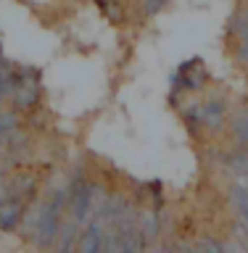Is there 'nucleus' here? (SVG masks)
Returning a JSON list of instances; mask_svg holds the SVG:
<instances>
[{"mask_svg": "<svg viewBox=\"0 0 248 253\" xmlns=\"http://www.w3.org/2000/svg\"><path fill=\"white\" fill-rule=\"evenodd\" d=\"M3 61H5V58H3V55H0V63H3Z\"/></svg>", "mask_w": 248, "mask_h": 253, "instance_id": "obj_15", "label": "nucleus"}, {"mask_svg": "<svg viewBox=\"0 0 248 253\" xmlns=\"http://www.w3.org/2000/svg\"><path fill=\"white\" fill-rule=\"evenodd\" d=\"M227 114H230V100L222 92H211L206 100H201L206 137H217V134H222L227 129Z\"/></svg>", "mask_w": 248, "mask_h": 253, "instance_id": "obj_4", "label": "nucleus"}, {"mask_svg": "<svg viewBox=\"0 0 248 253\" xmlns=\"http://www.w3.org/2000/svg\"><path fill=\"white\" fill-rule=\"evenodd\" d=\"M135 3L143 8V13H146V16H156V13L164 11L169 0H135Z\"/></svg>", "mask_w": 248, "mask_h": 253, "instance_id": "obj_13", "label": "nucleus"}, {"mask_svg": "<svg viewBox=\"0 0 248 253\" xmlns=\"http://www.w3.org/2000/svg\"><path fill=\"white\" fill-rule=\"evenodd\" d=\"M196 248H201V251H225L227 245H222L217 240H209V237H201V240L196 243Z\"/></svg>", "mask_w": 248, "mask_h": 253, "instance_id": "obj_14", "label": "nucleus"}, {"mask_svg": "<svg viewBox=\"0 0 248 253\" xmlns=\"http://www.w3.org/2000/svg\"><path fill=\"white\" fill-rule=\"evenodd\" d=\"M227 203H230V209L235 211L238 221H243L248 227V187L243 182H233V185L227 187Z\"/></svg>", "mask_w": 248, "mask_h": 253, "instance_id": "obj_8", "label": "nucleus"}, {"mask_svg": "<svg viewBox=\"0 0 248 253\" xmlns=\"http://www.w3.org/2000/svg\"><path fill=\"white\" fill-rule=\"evenodd\" d=\"M27 201L21 198H8V201L0 203V229L3 232H16L21 227V219L27 213Z\"/></svg>", "mask_w": 248, "mask_h": 253, "instance_id": "obj_6", "label": "nucleus"}, {"mask_svg": "<svg viewBox=\"0 0 248 253\" xmlns=\"http://www.w3.org/2000/svg\"><path fill=\"white\" fill-rule=\"evenodd\" d=\"M243 5H248V0H243Z\"/></svg>", "mask_w": 248, "mask_h": 253, "instance_id": "obj_16", "label": "nucleus"}, {"mask_svg": "<svg viewBox=\"0 0 248 253\" xmlns=\"http://www.w3.org/2000/svg\"><path fill=\"white\" fill-rule=\"evenodd\" d=\"M95 185L98 182L90 179L85 171L71 174V195L66 206V216L74 219L79 227H85L93 219V206H95Z\"/></svg>", "mask_w": 248, "mask_h": 253, "instance_id": "obj_2", "label": "nucleus"}, {"mask_svg": "<svg viewBox=\"0 0 248 253\" xmlns=\"http://www.w3.org/2000/svg\"><path fill=\"white\" fill-rule=\"evenodd\" d=\"M138 229L150 248L153 240L161 235V206H138Z\"/></svg>", "mask_w": 248, "mask_h": 253, "instance_id": "obj_5", "label": "nucleus"}, {"mask_svg": "<svg viewBox=\"0 0 248 253\" xmlns=\"http://www.w3.org/2000/svg\"><path fill=\"white\" fill-rule=\"evenodd\" d=\"M16 71H19V82L11 92V103L21 114H32L43 100V74L35 66H16Z\"/></svg>", "mask_w": 248, "mask_h": 253, "instance_id": "obj_3", "label": "nucleus"}, {"mask_svg": "<svg viewBox=\"0 0 248 253\" xmlns=\"http://www.w3.org/2000/svg\"><path fill=\"white\" fill-rule=\"evenodd\" d=\"M103 232L106 227L98 224V221H87L79 232V240H77V251L79 253H98L103 251Z\"/></svg>", "mask_w": 248, "mask_h": 253, "instance_id": "obj_7", "label": "nucleus"}, {"mask_svg": "<svg viewBox=\"0 0 248 253\" xmlns=\"http://www.w3.org/2000/svg\"><path fill=\"white\" fill-rule=\"evenodd\" d=\"M227 129H230V134H233L235 145L248 148V106H241L233 116H230Z\"/></svg>", "mask_w": 248, "mask_h": 253, "instance_id": "obj_9", "label": "nucleus"}, {"mask_svg": "<svg viewBox=\"0 0 248 253\" xmlns=\"http://www.w3.org/2000/svg\"><path fill=\"white\" fill-rule=\"evenodd\" d=\"M61 216L63 213L48 198H35L27 206V213L21 219L19 232L32 245H37V248H53L55 240H58V232H61V221H63Z\"/></svg>", "mask_w": 248, "mask_h": 253, "instance_id": "obj_1", "label": "nucleus"}, {"mask_svg": "<svg viewBox=\"0 0 248 253\" xmlns=\"http://www.w3.org/2000/svg\"><path fill=\"white\" fill-rule=\"evenodd\" d=\"M98 3V8L103 11V16H106L108 21L114 24H122L127 19V8H124V0H95Z\"/></svg>", "mask_w": 248, "mask_h": 253, "instance_id": "obj_12", "label": "nucleus"}, {"mask_svg": "<svg viewBox=\"0 0 248 253\" xmlns=\"http://www.w3.org/2000/svg\"><path fill=\"white\" fill-rule=\"evenodd\" d=\"M79 232H82V227H79L74 219L66 216V221H61V232H58V240H55L53 248L55 251H77Z\"/></svg>", "mask_w": 248, "mask_h": 253, "instance_id": "obj_10", "label": "nucleus"}, {"mask_svg": "<svg viewBox=\"0 0 248 253\" xmlns=\"http://www.w3.org/2000/svg\"><path fill=\"white\" fill-rule=\"evenodd\" d=\"M24 124V114L19 108H3L0 111V140H5L8 134H11L13 129H19V126Z\"/></svg>", "mask_w": 248, "mask_h": 253, "instance_id": "obj_11", "label": "nucleus"}]
</instances>
